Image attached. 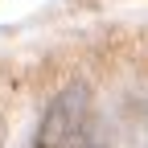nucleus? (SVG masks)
I'll return each instance as SVG.
<instances>
[{"mask_svg":"<svg viewBox=\"0 0 148 148\" xmlns=\"http://www.w3.org/2000/svg\"><path fill=\"white\" fill-rule=\"evenodd\" d=\"M33 148H107V127L90 111L86 86H66L45 107L33 132Z\"/></svg>","mask_w":148,"mask_h":148,"instance_id":"1","label":"nucleus"}]
</instances>
